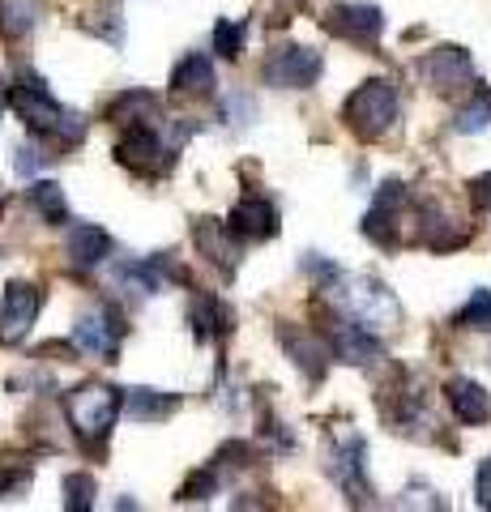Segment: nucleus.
<instances>
[{
    "label": "nucleus",
    "instance_id": "4be33fe9",
    "mask_svg": "<svg viewBox=\"0 0 491 512\" xmlns=\"http://www.w3.org/2000/svg\"><path fill=\"white\" fill-rule=\"evenodd\" d=\"M483 128H491V90H470V103L457 111L453 133L474 137V133H483Z\"/></svg>",
    "mask_w": 491,
    "mask_h": 512
},
{
    "label": "nucleus",
    "instance_id": "6e6552de",
    "mask_svg": "<svg viewBox=\"0 0 491 512\" xmlns=\"http://www.w3.org/2000/svg\"><path fill=\"white\" fill-rule=\"evenodd\" d=\"M120 338H124V320L112 308H94L73 325V346L103 363H112L120 355Z\"/></svg>",
    "mask_w": 491,
    "mask_h": 512
},
{
    "label": "nucleus",
    "instance_id": "5701e85b",
    "mask_svg": "<svg viewBox=\"0 0 491 512\" xmlns=\"http://www.w3.org/2000/svg\"><path fill=\"white\" fill-rule=\"evenodd\" d=\"M30 205H35V210H39L47 222H65V218H69L65 192H60V184H52V180L30 184Z\"/></svg>",
    "mask_w": 491,
    "mask_h": 512
},
{
    "label": "nucleus",
    "instance_id": "dca6fc26",
    "mask_svg": "<svg viewBox=\"0 0 491 512\" xmlns=\"http://www.w3.org/2000/svg\"><path fill=\"white\" fill-rule=\"evenodd\" d=\"M227 222H231V231L240 239H269V235H278V210L265 197L235 201V210H231Z\"/></svg>",
    "mask_w": 491,
    "mask_h": 512
},
{
    "label": "nucleus",
    "instance_id": "2f4dec72",
    "mask_svg": "<svg viewBox=\"0 0 491 512\" xmlns=\"http://www.w3.org/2000/svg\"><path fill=\"white\" fill-rule=\"evenodd\" d=\"M5 103H9V99H5V86H0V111H5Z\"/></svg>",
    "mask_w": 491,
    "mask_h": 512
},
{
    "label": "nucleus",
    "instance_id": "b1692460",
    "mask_svg": "<svg viewBox=\"0 0 491 512\" xmlns=\"http://www.w3.org/2000/svg\"><path fill=\"white\" fill-rule=\"evenodd\" d=\"M457 325H462V329L491 333V286H479V291L466 299V308L457 312Z\"/></svg>",
    "mask_w": 491,
    "mask_h": 512
},
{
    "label": "nucleus",
    "instance_id": "4468645a",
    "mask_svg": "<svg viewBox=\"0 0 491 512\" xmlns=\"http://www.w3.org/2000/svg\"><path fill=\"white\" fill-rule=\"evenodd\" d=\"M329 350L342 359V363H355V367H368L380 359V342H376V333L372 329H363L359 320H338V329H334V338H329Z\"/></svg>",
    "mask_w": 491,
    "mask_h": 512
},
{
    "label": "nucleus",
    "instance_id": "9d476101",
    "mask_svg": "<svg viewBox=\"0 0 491 512\" xmlns=\"http://www.w3.org/2000/svg\"><path fill=\"white\" fill-rule=\"evenodd\" d=\"M329 478L351 495V500H363L372 495L368 487V444L359 436H346L342 444H334V457H329Z\"/></svg>",
    "mask_w": 491,
    "mask_h": 512
},
{
    "label": "nucleus",
    "instance_id": "f03ea898",
    "mask_svg": "<svg viewBox=\"0 0 491 512\" xmlns=\"http://www.w3.org/2000/svg\"><path fill=\"white\" fill-rule=\"evenodd\" d=\"M329 295L338 299V308L346 316L359 320V325L372 329V333H389V329H398V320H402L398 295L368 274H338L329 282Z\"/></svg>",
    "mask_w": 491,
    "mask_h": 512
},
{
    "label": "nucleus",
    "instance_id": "c756f323",
    "mask_svg": "<svg viewBox=\"0 0 491 512\" xmlns=\"http://www.w3.org/2000/svg\"><path fill=\"white\" fill-rule=\"evenodd\" d=\"M214 487H218V474H214V470H205V474H197L193 483L184 487V500H205V495H210Z\"/></svg>",
    "mask_w": 491,
    "mask_h": 512
},
{
    "label": "nucleus",
    "instance_id": "1a4fd4ad",
    "mask_svg": "<svg viewBox=\"0 0 491 512\" xmlns=\"http://www.w3.org/2000/svg\"><path fill=\"white\" fill-rule=\"evenodd\" d=\"M116 154H120V163L124 167H137V171H163L167 163H171V141H167V133H158L154 124H133L129 128V137L116 146Z\"/></svg>",
    "mask_w": 491,
    "mask_h": 512
},
{
    "label": "nucleus",
    "instance_id": "7c9ffc66",
    "mask_svg": "<svg viewBox=\"0 0 491 512\" xmlns=\"http://www.w3.org/2000/svg\"><path fill=\"white\" fill-rule=\"evenodd\" d=\"M474 500H479V508L491 512V461H483L479 474H474Z\"/></svg>",
    "mask_w": 491,
    "mask_h": 512
},
{
    "label": "nucleus",
    "instance_id": "423d86ee",
    "mask_svg": "<svg viewBox=\"0 0 491 512\" xmlns=\"http://www.w3.org/2000/svg\"><path fill=\"white\" fill-rule=\"evenodd\" d=\"M321 69H325L321 52H312V47H282V52L265 60L261 77H265V86H274V90H308V86H316Z\"/></svg>",
    "mask_w": 491,
    "mask_h": 512
},
{
    "label": "nucleus",
    "instance_id": "ddd939ff",
    "mask_svg": "<svg viewBox=\"0 0 491 512\" xmlns=\"http://www.w3.org/2000/svg\"><path fill=\"white\" fill-rule=\"evenodd\" d=\"M445 402H449V410L457 414V423H466V427L491 423V393L483 389L479 380H466V376L449 380V384H445Z\"/></svg>",
    "mask_w": 491,
    "mask_h": 512
},
{
    "label": "nucleus",
    "instance_id": "0eeeda50",
    "mask_svg": "<svg viewBox=\"0 0 491 512\" xmlns=\"http://www.w3.org/2000/svg\"><path fill=\"white\" fill-rule=\"evenodd\" d=\"M406 184L398 180H389V184H380L376 188V201H372V210L368 218H363V235L376 239L380 248H393L402 239V222H406Z\"/></svg>",
    "mask_w": 491,
    "mask_h": 512
},
{
    "label": "nucleus",
    "instance_id": "6ab92c4d",
    "mask_svg": "<svg viewBox=\"0 0 491 512\" xmlns=\"http://www.w3.org/2000/svg\"><path fill=\"white\" fill-rule=\"evenodd\" d=\"M214 64L205 60L201 52L193 56H184L176 69H171V90L176 94H214Z\"/></svg>",
    "mask_w": 491,
    "mask_h": 512
},
{
    "label": "nucleus",
    "instance_id": "f257e3e1",
    "mask_svg": "<svg viewBox=\"0 0 491 512\" xmlns=\"http://www.w3.org/2000/svg\"><path fill=\"white\" fill-rule=\"evenodd\" d=\"M9 103L18 107L22 124H26L35 137L60 141V146H73V141L86 137V120L77 116V111L60 107V103L52 99V90H47L35 73H22V77H18V86H13Z\"/></svg>",
    "mask_w": 491,
    "mask_h": 512
},
{
    "label": "nucleus",
    "instance_id": "f8f14e48",
    "mask_svg": "<svg viewBox=\"0 0 491 512\" xmlns=\"http://www.w3.org/2000/svg\"><path fill=\"white\" fill-rule=\"evenodd\" d=\"M325 26H329V35H338V39L376 43L380 30H385V13H380L376 5H334Z\"/></svg>",
    "mask_w": 491,
    "mask_h": 512
},
{
    "label": "nucleus",
    "instance_id": "aec40b11",
    "mask_svg": "<svg viewBox=\"0 0 491 512\" xmlns=\"http://www.w3.org/2000/svg\"><path fill=\"white\" fill-rule=\"evenodd\" d=\"M227 329H231V316H227L223 303H218L214 295H197V303H193V333H197V342H214V338H223Z\"/></svg>",
    "mask_w": 491,
    "mask_h": 512
},
{
    "label": "nucleus",
    "instance_id": "bb28decb",
    "mask_svg": "<svg viewBox=\"0 0 491 512\" xmlns=\"http://www.w3.org/2000/svg\"><path fill=\"white\" fill-rule=\"evenodd\" d=\"M223 116H227V124L235 120V128H244L248 120H257V103H252L248 94H240V90H235L231 99L223 103Z\"/></svg>",
    "mask_w": 491,
    "mask_h": 512
},
{
    "label": "nucleus",
    "instance_id": "412c9836",
    "mask_svg": "<svg viewBox=\"0 0 491 512\" xmlns=\"http://www.w3.org/2000/svg\"><path fill=\"white\" fill-rule=\"evenodd\" d=\"M282 342H287V350L295 355L299 367H308V376H312V380H321V376H325V363H329V355H334L329 346H321L316 338H308V333H299V338H295V333H282Z\"/></svg>",
    "mask_w": 491,
    "mask_h": 512
},
{
    "label": "nucleus",
    "instance_id": "20e7f679",
    "mask_svg": "<svg viewBox=\"0 0 491 512\" xmlns=\"http://www.w3.org/2000/svg\"><path fill=\"white\" fill-rule=\"evenodd\" d=\"M120 406L124 402H120L116 389H107V384H82V389L69 397V423L86 444H99V440L112 436Z\"/></svg>",
    "mask_w": 491,
    "mask_h": 512
},
{
    "label": "nucleus",
    "instance_id": "9b49d317",
    "mask_svg": "<svg viewBox=\"0 0 491 512\" xmlns=\"http://www.w3.org/2000/svg\"><path fill=\"white\" fill-rule=\"evenodd\" d=\"M39 316V291L30 282H9L0 295V342H22Z\"/></svg>",
    "mask_w": 491,
    "mask_h": 512
},
{
    "label": "nucleus",
    "instance_id": "cd10ccee",
    "mask_svg": "<svg viewBox=\"0 0 491 512\" xmlns=\"http://www.w3.org/2000/svg\"><path fill=\"white\" fill-rule=\"evenodd\" d=\"M47 158H52V154H43L39 146H22V150H18V158H13V171H18L22 180H26V175H35V171L47 163Z\"/></svg>",
    "mask_w": 491,
    "mask_h": 512
},
{
    "label": "nucleus",
    "instance_id": "f3484780",
    "mask_svg": "<svg viewBox=\"0 0 491 512\" xmlns=\"http://www.w3.org/2000/svg\"><path fill=\"white\" fill-rule=\"evenodd\" d=\"M69 256H73L77 269L103 265L107 256H112V235H107L103 227H94V222H86V227H73L69 231Z\"/></svg>",
    "mask_w": 491,
    "mask_h": 512
},
{
    "label": "nucleus",
    "instance_id": "a211bd4d",
    "mask_svg": "<svg viewBox=\"0 0 491 512\" xmlns=\"http://www.w3.org/2000/svg\"><path fill=\"white\" fill-rule=\"evenodd\" d=\"M176 406H180L176 393H158V389H146V384H137V389H129V397H124V410H129L133 423H163Z\"/></svg>",
    "mask_w": 491,
    "mask_h": 512
},
{
    "label": "nucleus",
    "instance_id": "39448f33",
    "mask_svg": "<svg viewBox=\"0 0 491 512\" xmlns=\"http://www.w3.org/2000/svg\"><path fill=\"white\" fill-rule=\"evenodd\" d=\"M419 73L440 94H466L479 86V73H474V60L466 47H436V52H427L419 60Z\"/></svg>",
    "mask_w": 491,
    "mask_h": 512
},
{
    "label": "nucleus",
    "instance_id": "2eb2a0df",
    "mask_svg": "<svg viewBox=\"0 0 491 512\" xmlns=\"http://www.w3.org/2000/svg\"><path fill=\"white\" fill-rule=\"evenodd\" d=\"M193 244H197L205 256H210L214 265H223V269H235V265H240V244H235L231 222L201 218L197 227H193Z\"/></svg>",
    "mask_w": 491,
    "mask_h": 512
},
{
    "label": "nucleus",
    "instance_id": "7ed1b4c3",
    "mask_svg": "<svg viewBox=\"0 0 491 512\" xmlns=\"http://www.w3.org/2000/svg\"><path fill=\"white\" fill-rule=\"evenodd\" d=\"M398 86L385 82V77H376V82H363L351 99H346L342 107V120L346 128H351L355 137L363 141H376V137H385L393 124H398Z\"/></svg>",
    "mask_w": 491,
    "mask_h": 512
},
{
    "label": "nucleus",
    "instance_id": "393cba45",
    "mask_svg": "<svg viewBox=\"0 0 491 512\" xmlns=\"http://www.w3.org/2000/svg\"><path fill=\"white\" fill-rule=\"evenodd\" d=\"M244 35H248V22H244V18L218 22V30H214V52L227 56V60H235V56L244 52Z\"/></svg>",
    "mask_w": 491,
    "mask_h": 512
},
{
    "label": "nucleus",
    "instance_id": "c85d7f7f",
    "mask_svg": "<svg viewBox=\"0 0 491 512\" xmlns=\"http://www.w3.org/2000/svg\"><path fill=\"white\" fill-rule=\"evenodd\" d=\"M470 201H474V210L491 214V171L479 175V180H470Z\"/></svg>",
    "mask_w": 491,
    "mask_h": 512
},
{
    "label": "nucleus",
    "instance_id": "a878e982",
    "mask_svg": "<svg viewBox=\"0 0 491 512\" xmlns=\"http://www.w3.org/2000/svg\"><path fill=\"white\" fill-rule=\"evenodd\" d=\"M65 508H69V512L94 508V478H90V474H69V478H65Z\"/></svg>",
    "mask_w": 491,
    "mask_h": 512
}]
</instances>
